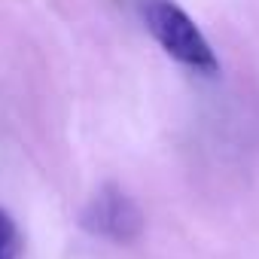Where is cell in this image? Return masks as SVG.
<instances>
[{
    "instance_id": "1",
    "label": "cell",
    "mask_w": 259,
    "mask_h": 259,
    "mask_svg": "<svg viewBox=\"0 0 259 259\" xmlns=\"http://www.w3.org/2000/svg\"><path fill=\"white\" fill-rule=\"evenodd\" d=\"M144 22L153 40L180 64L192 67L195 73L213 76L220 70V61L201 34V28L174 4V0H147L144 7Z\"/></svg>"
},
{
    "instance_id": "2",
    "label": "cell",
    "mask_w": 259,
    "mask_h": 259,
    "mask_svg": "<svg viewBox=\"0 0 259 259\" xmlns=\"http://www.w3.org/2000/svg\"><path fill=\"white\" fill-rule=\"evenodd\" d=\"M82 226L98 238L128 244V241H135L141 235L144 217H141L138 204L119 186H104V189H98L92 195L89 207L82 210Z\"/></svg>"
},
{
    "instance_id": "3",
    "label": "cell",
    "mask_w": 259,
    "mask_h": 259,
    "mask_svg": "<svg viewBox=\"0 0 259 259\" xmlns=\"http://www.w3.org/2000/svg\"><path fill=\"white\" fill-rule=\"evenodd\" d=\"M22 253V232L10 210L0 207V259H19Z\"/></svg>"
}]
</instances>
